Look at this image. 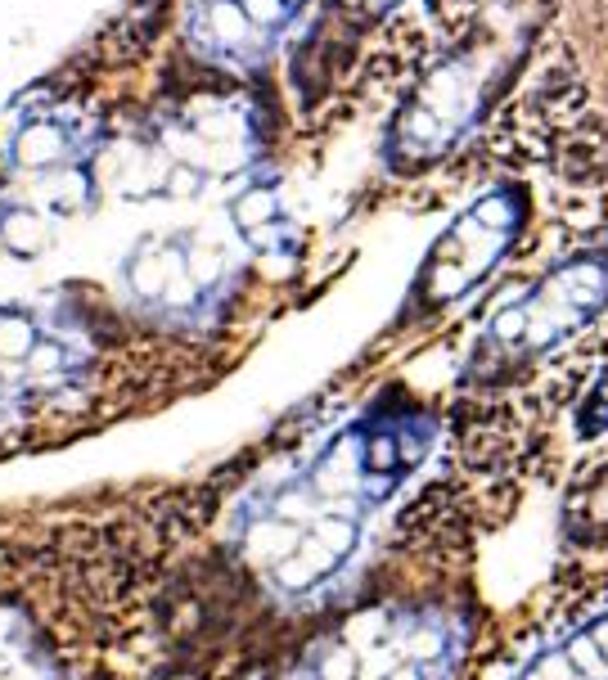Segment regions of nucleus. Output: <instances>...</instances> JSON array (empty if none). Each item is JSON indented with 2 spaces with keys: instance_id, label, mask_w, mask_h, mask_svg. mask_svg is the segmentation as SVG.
I'll return each mask as SVG.
<instances>
[{
  "instance_id": "obj_1",
  "label": "nucleus",
  "mask_w": 608,
  "mask_h": 680,
  "mask_svg": "<svg viewBox=\"0 0 608 680\" xmlns=\"http://www.w3.org/2000/svg\"><path fill=\"white\" fill-rule=\"evenodd\" d=\"M608 307V253H581L563 262L532 289L523 302L505 307L491 320V338L518 352H550L568 334H577L595 311Z\"/></svg>"
},
{
  "instance_id": "obj_2",
  "label": "nucleus",
  "mask_w": 608,
  "mask_h": 680,
  "mask_svg": "<svg viewBox=\"0 0 608 680\" xmlns=\"http://www.w3.org/2000/svg\"><path fill=\"white\" fill-rule=\"evenodd\" d=\"M523 217H527V194L518 185H500V190L482 194L433 244V257H428L424 280H419L428 302H451L460 293H469L505 257Z\"/></svg>"
},
{
  "instance_id": "obj_3",
  "label": "nucleus",
  "mask_w": 608,
  "mask_h": 680,
  "mask_svg": "<svg viewBox=\"0 0 608 680\" xmlns=\"http://www.w3.org/2000/svg\"><path fill=\"white\" fill-rule=\"evenodd\" d=\"M482 91H487V68H473L469 59L446 64L442 73H437L433 82L419 91V100L401 113L397 145L410 149V158H415V163L437 158L446 145H455V136H460V131L473 122Z\"/></svg>"
},
{
  "instance_id": "obj_4",
  "label": "nucleus",
  "mask_w": 608,
  "mask_h": 680,
  "mask_svg": "<svg viewBox=\"0 0 608 680\" xmlns=\"http://www.w3.org/2000/svg\"><path fill=\"white\" fill-rule=\"evenodd\" d=\"M334 563H338V559L316 541V536H302L298 550H293L289 559L275 563V581H280L284 590H307L311 581H320L329 568H334Z\"/></svg>"
},
{
  "instance_id": "obj_5",
  "label": "nucleus",
  "mask_w": 608,
  "mask_h": 680,
  "mask_svg": "<svg viewBox=\"0 0 608 680\" xmlns=\"http://www.w3.org/2000/svg\"><path fill=\"white\" fill-rule=\"evenodd\" d=\"M298 545H302L298 527H293V523H280V518L253 523V532H248V554H253V559H266V563L289 559V554L298 550Z\"/></svg>"
},
{
  "instance_id": "obj_6",
  "label": "nucleus",
  "mask_w": 608,
  "mask_h": 680,
  "mask_svg": "<svg viewBox=\"0 0 608 680\" xmlns=\"http://www.w3.org/2000/svg\"><path fill=\"white\" fill-rule=\"evenodd\" d=\"M59 154H64V136H59V127H50V122H37V127H28L19 136V163L23 167L59 163Z\"/></svg>"
},
{
  "instance_id": "obj_7",
  "label": "nucleus",
  "mask_w": 608,
  "mask_h": 680,
  "mask_svg": "<svg viewBox=\"0 0 608 680\" xmlns=\"http://www.w3.org/2000/svg\"><path fill=\"white\" fill-rule=\"evenodd\" d=\"M0 239L14 253H41L46 248V221L37 212H10V217L0 221Z\"/></svg>"
},
{
  "instance_id": "obj_8",
  "label": "nucleus",
  "mask_w": 608,
  "mask_h": 680,
  "mask_svg": "<svg viewBox=\"0 0 608 680\" xmlns=\"http://www.w3.org/2000/svg\"><path fill=\"white\" fill-rule=\"evenodd\" d=\"M563 658L572 662V671H577L581 680H608V658L599 653V644H595V635L590 631L572 635V640L563 644Z\"/></svg>"
},
{
  "instance_id": "obj_9",
  "label": "nucleus",
  "mask_w": 608,
  "mask_h": 680,
  "mask_svg": "<svg viewBox=\"0 0 608 680\" xmlns=\"http://www.w3.org/2000/svg\"><path fill=\"white\" fill-rule=\"evenodd\" d=\"M311 536H316V541L325 545L334 559H347V554L356 550V523H352V518H343V514L316 518V523H311Z\"/></svg>"
},
{
  "instance_id": "obj_10",
  "label": "nucleus",
  "mask_w": 608,
  "mask_h": 680,
  "mask_svg": "<svg viewBox=\"0 0 608 680\" xmlns=\"http://www.w3.org/2000/svg\"><path fill=\"white\" fill-rule=\"evenodd\" d=\"M37 347V334H32V320L28 316H5L0 320V361L14 365L23 356H32Z\"/></svg>"
},
{
  "instance_id": "obj_11",
  "label": "nucleus",
  "mask_w": 608,
  "mask_h": 680,
  "mask_svg": "<svg viewBox=\"0 0 608 680\" xmlns=\"http://www.w3.org/2000/svg\"><path fill=\"white\" fill-rule=\"evenodd\" d=\"M271 217H275V194L266 190V185H257V190H248V194H239L235 199V226L248 230V235L262 230Z\"/></svg>"
},
{
  "instance_id": "obj_12",
  "label": "nucleus",
  "mask_w": 608,
  "mask_h": 680,
  "mask_svg": "<svg viewBox=\"0 0 608 680\" xmlns=\"http://www.w3.org/2000/svg\"><path fill=\"white\" fill-rule=\"evenodd\" d=\"M167 280H172V266H167L163 253H140L136 262H131V284H136V293H145V298L163 293Z\"/></svg>"
},
{
  "instance_id": "obj_13",
  "label": "nucleus",
  "mask_w": 608,
  "mask_h": 680,
  "mask_svg": "<svg viewBox=\"0 0 608 680\" xmlns=\"http://www.w3.org/2000/svg\"><path fill=\"white\" fill-rule=\"evenodd\" d=\"M221 266H226L221 248H212V244L185 248V275H190L194 284H217L221 280Z\"/></svg>"
},
{
  "instance_id": "obj_14",
  "label": "nucleus",
  "mask_w": 608,
  "mask_h": 680,
  "mask_svg": "<svg viewBox=\"0 0 608 680\" xmlns=\"http://www.w3.org/2000/svg\"><path fill=\"white\" fill-rule=\"evenodd\" d=\"M406 464V451L397 446V437L392 433H374L370 442H365V469L370 473H392Z\"/></svg>"
},
{
  "instance_id": "obj_15",
  "label": "nucleus",
  "mask_w": 608,
  "mask_h": 680,
  "mask_svg": "<svg viewBox=\"0 0 608 680\" xmlns=\"http://www.w3.org/2000/svg\"><path fill=\"white\" fill-rule=\"evenodd\" d=\"M212 28H217V37H226V41H248L253 23H248V14H244L239 0H221L217 10H212Z\"/></svg>"
},
{
  "instance_id": "obj_16",
  "label": "nucleus",
  "mask_w": 608,
  "mask_h": 680,
  "mask_svg": "<svg viewBox=\"0 0 608 680\" xmlns=\"http://www.w3.org/2000/svg\"><path fill=\"white\" fill-rule=\"evenodd\" d=\"M316 676L320 680H356V676H361V658H356L347 644H334V649H325Z\"/></svg>"
},
{
  "instance_id": "obj_17",
  "label": "nucleus",
  "mask_w": 608,
  "mask_h": 680,
  "mask_svg": "<svg viewBox=\"0 0 608 680\" xmlns=\"http://www.w3.org/2000/svg\"><path fill=\"white\" fill-rule=\"evenodd\" d=\"M581 433H608V370L590 392L586 410H581Z\"/></svg>"
},
{
  "instance_id": "obj_18",
  "label": "nucleus",
  "mask_w": 608,
  "mask_h": 680,
  "mask_svg": "<svg viewBox=\"0 0 608 680\" xmlns=\"http://www.w3.org/2000/svg\"><path fill=\"white\" fill-rule=\"evenodd\" d=\"M172 199H194V194L203 190V172L194 163H176L167 167V185H163Z\"/></svg>"
},
{
  "instance_id": "obj_19",
  "label": "nucleus",
  "mask_w": 608,
  "mask_h": 680,
  "mask_svg": "<svg viewBox=\"0 0 608 680\" xmlns=\"http://www.w3.org/2000/svg\"><path fill=\"white\" fill-rule=\"evenodd\" d=\"M311 514H316V500H307L302 491H284V496L275 500V518H280V523L302 527V523H311Z\"/></svg>"
},
{
  "instance_id": "obj_20",
  "label": "nucleus",
  "mask_w": 608,
  "mask_h": 680,
  "mask_svg": "<svg viewBox=\"0 0 608 680\" xmlns=\"http://www.w3.org/2000/svg\"><path fill=\"white\" fill-rule=\"evenodd\" d=\"M446 653V635L442 631H433V626H424V631H415L410 635V662H437Z\"/></svg>"
},
{
  "instance_id": "obj_21",
  "label": "nucleus",
  "mask_w": 608,
  "mask_h": 680,
  "mask_svg": "<svg viewBox=\"0 0 608 680\" xmlns=\"http://www.w3.org/2000/svg\"><path fill=\"white\" fill-rule=\"evenodd\" d=\"M239 5H244L253 28H275V23H284V14H289L284 0H239Z\"/></svg>"
},
{
  "instance_id": "obj_22",
  "label": "nucleus",
  "mask_w": 608,
  "mask_h": 680,
  "mask_svg": "<svg viewBox=\"0 0 608 680\" xmlns=\"http://www.w3.org/2000/svg\"><path fill=\"white\" fill-rule=\"evenodd\" d=\"M59 361H64V347L59 343H37L32 347V356H28V370L32 374H50V370H59Z\"/></svg>"
},
{
  "instance_id": "obj_23",
  "label": "nucleus",
  "mask_w": 608,
  "mask_h": 680,
  "mask_svg": "<svg viewBox=\"0 0 608 680\" xmlns=\"http://www.w3.org/2000/svg\"><path fill=\"white\" fill-rule=\"evenodd\" d=\"M388 680H424V667H419V662H401Z\"/></svg>"
},
{
  "instance_id": "obj_24",
  "label": "nucleus",
  "mask_w": 608,
  "mask_h": 680,
  "mask_svg": "<svg viewBox=\"0 0 608 680\" xmlns=\"http://www.w3.org/2000/svg\"><path fill=\"white\" fill-rule=\"evenodd\" d=\"M590 635H595L599 653H604V658H608V613H604V617H599V622H595V626H590Z\"/></svg>"
},
{
  "instance_id": "obj_25",
  "label": "nucleus",
  "mask_w": 608,
  "mask_h": 680,
  "mask_svg": "<svg viewBox=\"0 0 608 680\" xmlns=\"http://www.w3.org/2000/svg\"><path fill=\"white\" fill-rule=\"evenodd\" d=\"M365 5H374V10H388V5H397V0H365Z\"/></svg>"
},
{
  "instance_id": "obj_26",
  "label": "nucleus",
  "mask_w": 608,
  "mask_h": 680,
  "mask_svg": "<svg viewBox=\"0 0 608 680\" xmlns=\"http://www.w3.org/2000/svg\"><path fill=\"white\" fill-rule=\"evenodd\" d=\"M253 680H262V676H253Z\"/></svg>"
}]
</instances>
